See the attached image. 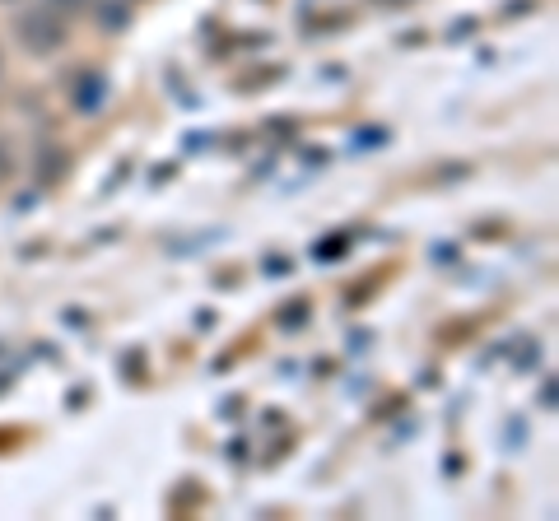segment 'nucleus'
<instances>
[{
    "mask_svg": "<svg viewBox=\"0 0 559 521\" xmlns=\"http://www.w3.org/2000/svg\"><path fill=\"white\" fill-rule=\"evenodd\" d=\"M19 33H24V42L33 47V52H52V47H61V42H66L61 24H56V19H47V14H24V19H19Z\"/></svg>",
    "mask_w": 559,
    "mask_h": 521,
    "instance_id": "1",
    "label": "nucleus"
},
{
    "mask_svg": "<svg viewBox=\"0 0 559 521\" xmlns=\"http://www.w3.org/2000/svg\"><path fill=\"white\" fill-rule=\"evenodd\" d=\"M98 103H103V80H89L80 94V107L84 112H98Z\"/></svg>",
    "mask_w": 559,
    "mask_h": 521,
    "instance_id": "2",
    "label": "nucleus"
},
{
    "mask_svg": "<svg viewBox=\"0 0 559 521\" xmlns=\"http://www.w3.org/2000/svg\"><path fill=\"white\" fill-rule=\"evenodd\" d=\"M61 5H66V10H75V5H80V0H61Z\"/></svg>",
    "mask_w": 559,
    "mask_h": 521,
    "instance_id": "3",
    "label": "nucleus"
}]
</instances>
